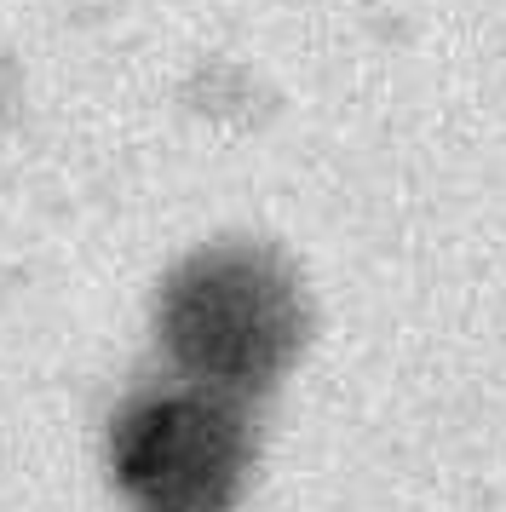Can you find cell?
<instances>
[{"mask_svg": "<svg viewBox=\"0 0 506 512\" xmlns=\"http://www.w3.org/2000/svg\"><path fill=\"white\" fill-rule=\"evenodd\" d=\"M161 351L179 374L230 397H259L305 346L294 271L265 248L219 242L190 254L161 288Z\"/></svg>", "mask_w": 506, "mask_h": 512, "instance_id": "cell-1", "label": "cell"}, {"mask_svg": "<svg viewBox=\"0 0 506 512\" xmlns=\"http://www.w3.org/2000/svg\"><path fill=\"white\" fill-rule=\"evenodd\" d=\"M110 466L133 512H230L253 466L242 397L219 386H150L115 409Z\"/></svg>", "mask_w": 506, "mask_h": 512, "instance_id": "cell-2", "label": "cell"}]
</instances>
